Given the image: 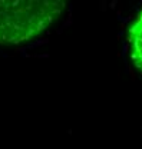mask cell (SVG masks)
Returning <instances> with one entry per match:
<instances>
[{"label":"cell","mask_w":142,"mask_h":149,"mask_svg":"<svg viewBox=\"0 0 142 149\" xmlns=\"http://www.w3.org/2000/svg\"><path fill=\"white\" fill-rule=\"evenodd\" d=\"M68 0H0V45L26 43L62 15Z\"/></svg>","instance_id":"cell-1"},{"label":"cell","mask_w":142,"mask_h":149,"mask_svg":"<svg viewBox=\"0 0 142 149\" xmlns=\"http://www.w3.org/2000/svg\"><path fill=\"white\" fill-rule=\"evenodd\" d=\"M129 49L135 66L142 72V12L129 30Z\"/></svg>","instance_id":"cell-2"}]
</instances>
